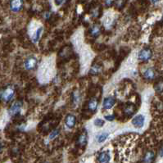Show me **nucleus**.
Here are the masks:
<instances>
[{
  "instance_id": "obj_1",
  "label": "nucleus",
  "mask_w": 163,
  "mask_h": 163,
  "mask_svg": "<svg viewBox=\"0 0 163 163\" xmlns=\"http://www.w3.org/2000/svg\"><path fill=\"white\" fill-rule=\"evenodd\" d=\"M1 93H2V99L6 103H8L14 98L15 88L12 85H8L3 90V92Z\"/></svg>"
},
{
  "instance_id": "obj_2",
  "label": "nucleus",
  "mask_w": 163,
  "mask_h": 163,
  "mask_svg": "<svg viewBox=\"0 0 163 163\" xmlns=\"http://www.w3.org/2000/svg\"><path fill=\"white\" fill-rule=\"evenodd\" d=\"M22 106H23V103L21 101H16L13 103L8 109V114L11 117H16L21 113V110H22Z\"/></svg>"
},
{
  "instance_id": "obj_3",
  "label": "nucleus",
  "mask_w": 163,
  "mask_h": 163,
  "mask_svg": "<svg viewBox=\"0 0 163 163\" xmlns=\"http://www.w3.org/2000/svg\"><path fill=\"white\" fill-rule=\"evenodd\" d=\"M38 63V59L35 56H30L24 62V67L27 71H31L36 67Z\"/></svg>"
},
{
  "instance_id": "obj_4",
  "label": "nucleus",
  "mask_w": 163,
  "mask_h": 163,
  "mask_svg": "<svg viewBox=\"0 0 163 163\" xmlns=\"http://www.w3.org/2000/svg\"><path fill=\"white\" fill-rule=\"evenodd\" d=\"M152 56H153L152 50L149 48H145V49H143L138 53V57L139 61H141V62H148L152 58Z\"/></svg>"
},
{
  "instance_id": "obj_5",
  "label": "nucleus",
  "mask_w": 163,
  "mask_h": 163,
  "mask_svg": "<svg viewBox=\"0 0 163 163\" xmlns=\"http://www.w3.org/2000/svg\"><path fill=\"white\" fill-rule=\"evenodd\" d=\"M144 122H145V117L142 114H138L137 116H135L131 121V123L134 125V127L137 128V129H141L143 127Z\"/></svg>"
},
{
  "instance_id": "obj_6",
  "label": "nucleus",
  "mask_w": 163,
  "mask_h": 163,
  "mask_svg": "<svg viewBox=\"0 0 163 163\" xmlns=\"http://www.w3.org/2000/svg\"><path fill=\"white\" fill-rule=\"evenodd\" d=\"M116 104V99L113 96H108L103 99V107L104 110H110Z\"/></svg>"
},
{
  "instance_id": "obj_7",
  "label": "nucleus",
  "mask_w": 163,
  "mask_h": 163,
  "mask_svg": "<svg viewBox=\"0 0 163 163\" xmlns=\"http://www.w3.org/2000/svg\"><path fill=\"white\" fill-rule=\"evenodd\" d=\"M111 155L108 150H103L98 156V162L99 163H110Z\"/></svg>"
},
{
  "instance_id": "obj_8",
  "label": "nucleus",
  "mask_w": 163,
  "mask_h": 163,
  "mask_svg": "<svg viewBox=\"0 0 163 163\" xmlns=\"http://www.w3.org/2000/svg\"><path fill=\"white\" fill-rule=\"evenodd\" d=\"M23 7V0H11L10 9L13 12H18Z\"/></svg>"
},
{
  "instance_id": "obj_9",
  "label": "nucleus",
  "mask_w": 163,
  "mask_h": 163,
  "mask_svg": "<svg viewBox=\"0 0 163 163\" xmlns=\"http://www.w3.org/2000/svg\"><path fill=\"white\" fill-rule=\"evenodd\" d=\"M76 124V117L73 114H67L65 118V125L68 129H72Z\"/></svg>"
},
{
  "instance_id": "obj_10",
  "label": "nucleus",
  "mask_w": 163,
  "mask_h": 163,
  "mask_svg": "<svg viewBox=\"0 0 163 163\" xmlns=\"http://www.w3.org/2000/svg\"><path fill=\"white\" fill-rule=\"evenodd\" d=\"M137 110V107L135 106L134 103H128L125 106H124V114L127 117H130L133 116L134 114L136 112Z\"/></svg>"
},
{
  "instance_id": "obj_11",
  "label": "nucleus",
  "mask_w": 163,
  "mask_h": 163,
  "mask_svg": "<svg viewBox=\"0 0 163 163\" xmlns=\"http://www.w3.org/2000/svg\"><path fill=\"white\" fill-rule=\"evenodd\" d=\"M43 30V28L42 26H39L37 29H35V31L33 32V34H32L31 35V40L34 43L39 42L40 37H41V35H42Z\"/></svg>"
},
{
  "instance_id": "obj_12",
  "label": "nucleus",
  "mask_w": 163,
  "mask_h": 163,
  "mask_svg": "<svg viewBox=\"0 0 163 163\" xmlns=\"http://www.w3.org/2000/svg\"><path fill=\"white\" fill-rule=\"evenodd\" d=\"M87 143H88V134H87V131L85 130L84 131H82L81 134L79 136L77 143L80 147H85L87 144Z\"/></svg>"
},
{
  "instance_id": "obj_13",
  "label": "nucleus",
  "mask_w": 163,
  "mask_h": 163,
  "mask_svg": "<svg viewBox=\"0 0 163 163\" xmlns=\"http://www.w3.org/2000/svg\"><path fill=\"white\" fill-rule=\"evenodd\" d=\"M155 159V153L153 151H149L145 153V155L143 156V163H153V161Z\"/></svg>"
},
{
  "instance_id": "obj_14",
  "label": "nucleus",
  "mask_w": 163,
  "mask_h": 163,
  "mask_svg": "<svg viewBox=\"0 0 163 163\" xmlns=\"http://www.w3.org/2000/svg\"><path fill=\"white\" fill-rule=\"evenodd\" d=\"M98 106H99V101L96 99H91L89 100V103H88V109L90 112H95L98 109Z\"/></svg>"
},
{
  "instance_id": "obj_15",
  "label": "nucleus",
  "mask_w": 163,
  "mask_h": 163,
  "mask_svg": "<svg viewBox=\"0 0 163 163\" xmlns=\"http://www.w3.org/2000/svg\"><path fill=\"white\" fill-rule=\"evenodd\" d=\"M155 71L152 68H149L147 69L144 72H143V78H145L146 80H153L155 78Z\"/></svg>"
},
{
  "instance_id": "obj_16",
  "label": "nucleus",
  "mask_w": 163,
  "mask_h": 163,
  "mask_svg": "<svg viewBox=\"0 0 163 163\" xmlns=\"http://www.w3.org/2000/svg\"><path fill=\"white\" fill-rule=\"evenodd\" d=\"M80 98H81L80 93L79 92L78 90H75L71 94V102L74 105H77L80 101Z\"/></svg>"
},
{
  "instance_id": "obj_17",
  "label": "nucleus",
  "mask_w": 163,
  "mask_h": 163,
  "mask_svg": "<svg viewBox=\"0 0 163 163\" xmlns=\"http://www.w3.org/2000/svg\"><path fill=\"white\" fill-rule=\"evenodd\" d=\"M101 71H102V67L100 65H99V64H94L93 66L91 67L89 73L91 75H97L99 74Z\"/></svg>"
},
{
  "instance_id": "obj_18",
  "label": "nucleus",
  "mask_w": 163,
  "mask_h": 163,
  "mask_svg": "<svg viewBox=\"0 0 163 163\" xmlns=\"http://www.w3.org/2000/svg\"><path fill=\"white\" fill-rule=\"evenodd\" d=\"M109 137V134L107 133V132H101V133H99V135H97V141H98V143H102L105 142L106 139H107V138Z\"/></svg>"
},
{
  "instance_id": "obj_19",
  "label": "nucleus",
  "mask_w": 163,
  "mask_h": 163,
  "mask_svg": "<svg viewBox=\"0 0 163 163\" xmlns=\"http://www.w3.org/2000/svg\"><path fill=\"white\" fill-rule=\"evenodd\" d=\"M90 35L91 36H93V38H97L98 36H99V35L101 34V29L99 25H93L90 28Z\"/></svg>"
},
{
  "instance_id": "obj_20",
  "label": "nucleus",
  "mask_w": 163,
  "mask_h": 163,
  "mask_svg": "<svg viewBox=\"0 0 163 163\" xmlns=\"http://www.w3.org/2000/svg\"><path fill=\"white\" fill-rule=\"evenodd\" d=\"M60 134V130L59 129H54L52 132L50 133L49 136V140H53L54 138H56Z\"/></svg>"
},
{
  "instance_id": "obj_21",
  "label": "nucleus",
  "mask_w": 163,
  "mask_h": 163,
  "mask_svg": "<svg viewBox=\"0 0 163 163\" xmlns=\"http://www.w3.org/2000/svg\"><path fill=\"white\" fill-rule=\"evenodd\" d=\"M155 90L157 93H162L163 92V80L157 82L156 85H155Z\"/></svg>"
},
{
  "instance_id": "obj_22",
  "label": "nucleus",
  "mask_w": 163,
  "mask_h": 163,
  "mask_svg": "<svg viewBox=\"0 0 163 163\" xmlns=\"http://www.w3.org/2000/svg\"><path fill=\"white\" fill-rule=\"evenodd\" d=\"M93 124L97 127H103L104 124H105V121H103V119H100V118H97L96 120L93 121Z\"/></svg>"
},
{
  "instance_id": "obj_23",
  "label": "nucleus",
  "mask_w": 163,
  "mask_h": 163,
  "mask_svg": "<svg viewBox=\"0 0 163 163\" xmlns=\"http://www.w3.org/2000/svg\"><path fill=\"white\" fill-rule=\"evenodd\" d=\"M104 118L107 121H113L115 120V116L112 114H108V115H106Z\"/></svg>"
},
{
  "instance_id": "obj_24",
  "label": "nucleus",
  "mask_w": 163,
  "mask_h": 163,
  "mask_svg": "<svg viewBox=\"0 0 163 163\" xmlns=\"http://www.w3.org/2000/svg\"><path fill=\"white\" fill-rule=\"evenodd\" d=\"M64 1H65V0H54V4H55L56 6L59 7V6H61L62 4H63Z\"/></svg>"
},
{
  "instance_id": "obj_25",
  "label": "nucleus",
  "mask_w": 163,
  "mask_h": 163,
  "mask_svg": "<svg viewBox=\"0 0 163 163\" xmlns=\"http://www.w3.org/2000/svg\"><path fill=\"white\" fill-rule=\"evenodd\" d=\"M112 1H113V0H105V4H106L107 6H109V5H111V4H112Z\"/></svg>"
},
{
  "instance_id": "obj_26",
  "label": "nucleus",
  "mask_w": 163,
  "mask_h": 163,
  "mask_svg": "<svg viewBox=\"0 0 163 163\" xmlns=\"http://www.w3.org/2000/svg\"><path fill=\"white\" fill-rule=\"evenodd\" d=\"M2 151H3V144L0 142V153H2Z\"/></svg>"
},
{
  "instance_id": "obj_27",
  "label": "nucleus",
  "mask_w": 163,
  "mask_h": 163,
  "mask_svg": "<svg viewBox=\"0 0 163 163\" xmlns=\"http://www.w3.org/2000/svg\"><path fill=\"white\" fill-rule=\"evenodd\" d=\"M158 1H159V0H151V2H152L153 4H156V3H158Z\"/></svg>"
},
{
  "instance_id": "obj_28",
  "label": "nucleus",
  "mask_w": 163,
  "mask_h": 163,
  "mask_svg": "<svg viewBox=\"0 0 163 163\" xmlns=\"http://www.w3.org/2000/svg\"><path fill=\"white\" fill-rule=\"evenodd\" d=\"M160 154H161V156H163V149L161 150V153H160Z\"/></svg>"
},
{
  "instance_id": "obj_29",
  "label": "nucleus",
  "mask_w": 163,
  "mask_h": 163,
  "mask_svg": "<svg viewBox=\"0 0 163 163\" xmlns=\"http://www.w3.org/2000/svg\"><path fill=\"white\" fill-rule=\"evenodd\" d=\"M2 99V93H0V100Z\"/></svg>"
}]
</instances>
